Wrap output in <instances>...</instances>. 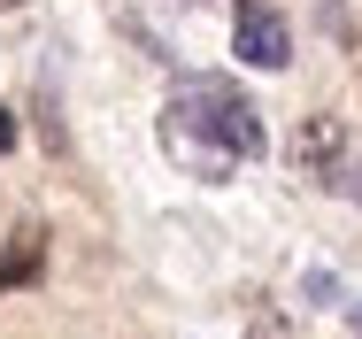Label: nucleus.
Here are the masks:
<instances>
[{"mask_svg": "<svg viewBox=\"0 0 362 339\" xmlns=\"http://www.w3.org/2000/svg\"><path fill=\"white\" fill-rule=\"evenodd\" d=\"M162 146L177 162H193L201 178H231L247 154H262V116L223 85V77H193L170 93L162 108Z\"/></svg>", "mask_w": 362, "mask_h": 339, "instance_id": "1", "label": "nucleus"}, {"mask_svg": "<svg viewBox=\"0 0 362 339\" xmlns=\"http://www.w3.org/2000/svg\"><path fill=\"white\" fill-rule=\"evenodd\" d=\"M293 170L300 178H324L332 193H347L362 201V146L347 132V116H308L300 132H293Z\"/></svg>", "mask_w": 362, "mask_h": 339, "instance_id": "2", "label": "nucleus"}, {"mask_svg": "<svg viewBox=\"0 0 362 339\" xmlns=\"http://www.w3.org/2000/svg\"><path fill=\"white\" fill-rule=\"evenodd\" d=\"M231 47H239V62H255V69H286L293 31H286V16H270L262 0H239V16H231Z\"/></svg>", "mask_w": 362, "mask_h": 339, "instance_id": "3", "label": "nucleus"}, {"mask_svg": "<svg viewBox=\"0 0 362 339\" xmlns=\"http://www.w3.org/2000/svg\"><path fill=\"white\" fill-rule=\"evenodd\" d=\"M39 277H47V231H39V224H16V231H8V255H0V293L39 285Z\"/></svg>", "mask_w": 362, "mask_h": 339, "instance_id": "4", "label": "nucleus"}, {"mask_svg": "<svg viewBox=\"0 0 362 339\" xmlns=\"http://www.w3.org/2000/svg\"><path fill=\"white\" fill-rule=\"evenodd\" d=\"M8 146H16V116L0 108V154H8Z\"/></svg>", "mask_w": 362, "mask_h": 339, "instance_id": "5", "label": "nucleus"}, {"mask_svg": "<svg viewBox=\"0 0 362 339\" xmlns=\"http://www.w3.org/2000/svg\"><path fill=\"white\" fill-rule=\"evenodd\" d=\"M0 8H23V0H0Z\"/></svg>", "mask_w": 362, "mask_h": 339, "instance_id": "6", "label": "nucleus"}, {"mask_svg": "<svg viewBox=\"0 0 362 339\" xmlns=\"http://www.w3.org/2000/svg\"><path fill=\"white\" fill-rule=\"evenodd\" d=\"M355 332H362V309H355Z\"/></svg>", "mask_w": 362, "mask_h": 339, "instance_id": "7", "label": "nucleus"}]
</instances>
